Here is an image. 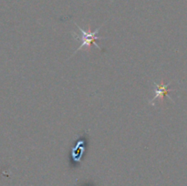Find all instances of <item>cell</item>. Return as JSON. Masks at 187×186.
Returning <instances> with one entry per match:
<instances>
[{
  "mask_svg": "<svg viewBox=\"0 0 187 186\" xmlns=\"http://www.w3.org/2000/svg\"><path fill=\"white\" fill-rule=\"evenodd\" d=\"M75 25L77 26V27L79 28V30L81 32V37H77V36L75 35L73 36L76 37V39H78V40L81 39V45L76 49V51L72 54V56H73L75 53H77L78 51L81 50L82 47H84V46H86L87 49H88L89 51H90L91 46H92V45H94V46H96L99 50L101 49V47H100V46L97 45V43L95 42V41L98 40V39H103V38H106L104 37H98V36H96L97 35V33L99 32V30H100L101 27H98L95 31H92L90 26H89V27H88V30H84V29H82L81 27H79L77 24H75Z\"/></svg>",
  "mask_w": 187,
  "mask_h": 186,
  "instance_id": "1",
  "label": "cell"
},
{
  "mask_svg": "<svg viewBox=\"0 0 187 186\" xmlns=\"http://www.w3.org/2000/svg\"><path fill=\"white\" fill-rule=\"evenodd\" d=\"M154 84H155V86H156V90L154 91L155 96H154V98L152 99V100L149 102L150 104H153V102H154V100H155L156 99H161L162 101H163L164 97H165V96L168 97V93L170 92V91H172L171 90L168 89L169 84H164V81H162L160 84H156V83H154Z\"/></svg>",
  "mask_w": 187,
  "mask_h": 186,
  "instance_id": "2",
  "label": "cell"
}]
</instances>
